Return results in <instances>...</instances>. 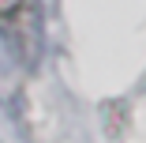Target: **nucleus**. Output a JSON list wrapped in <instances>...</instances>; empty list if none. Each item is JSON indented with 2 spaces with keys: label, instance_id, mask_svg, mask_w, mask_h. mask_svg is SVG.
Masks as SVG:
<instances>
[{
  "label": "nucleus",
  "instance_id": "obj_1",
  "mask_svg": "<svg viewBox=\"0 0 146 143\" xmlns=\"http://www.w3.org/2000/svg\"><path fill=\"white\" fill-rule=\"evenodd\" d=\"M30 0H0V19H11V15H19Z\"/></svg>",
  "mask_w": 146,
  "mask_h": 143
}]
</instances>
